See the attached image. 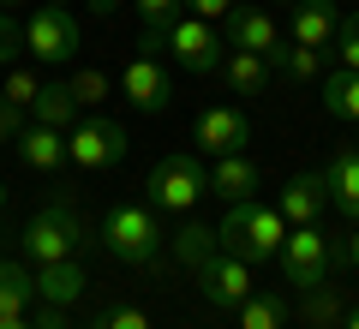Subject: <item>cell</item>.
<instances>
[{
	"label": "cell",
	"instance_id": "7bdbcfd3",
	"mask_svg": "<svg viewBox=\"0 0 359 329\" xmlns=\"http://www.w3.org/2000/svg\"><path fill=\"white\" fill-rule=\"evenodd\" d=\"M60 6H66V0H60Z\"/></svg>",
	"mask_w": 359,
	"mask_h": 329
},
{
	"label": "cell",
	"instance_id": "4316f807",
	"mask_svg": "<svg viewBox=\"0 0 359 329\" xmlns=\"http://www.w3.org/2000/svg\"><path fill=\"white\" fill-rule=\"evenodd\" d=\"M84 329H150V311L132 305V300H102L96 311H90Z\"/></svg>",
	"mask_w": 359,
	"mask_h": 329
},
{
	"label": "cell",
	"instance_id": "7a4b0ae2",
	"mask_svg": "<svg viewBox=\"0 0 359 329\" xmlns=\"http://www.w3.org/2000/svg\"><path fill=\"white\" fill-rule=\"evenodd\" d=\"M96 240H102V252L114 257V264L150 269L156 257H162V246H168V228H162V210H150V203H114V210L102 215Z\"/></svg>",
	"mask_w": 359,
	"mask_h": 329
},
{
	"label": "cell",
	"instance_id": "e575fe53",
	"mask_svg": "<svg viewBox=\"0 0 359 329\" xmlns=\"http://www.w3.org/2000/svg\"><path fill=\"white\" fill-rule=\"evenodd\" d=\"M36 329H72L66 323V305H42L36 300Z\"/></svg>",
	"mask_w": 359,
	"mask_h": 329
},
{
	"label": "cell",
	"instance_id": "5b68a950",
	"mask_svg": "<svg viewBox=\"0 0 359 329\" xmlns=\"http://www.w3.org/2000/svg\"><path fill=\"white\" fill-rule=\"evenodd\" d=\"M66 162L84 168V174H108V168L126 162V126L108 114H84L66 132Z\"/></svg>",
	"mask_w": 359,
	"mask_h": 329
},
{
	"label": "cell",
	"instance_id": "8d00e7d4",
	"mask_svg": "<svg viewBox=\"0 0 359 329\" xmlns=\"http://www.w3.org/2000/svg\"><path fill=\"white\" fill-rule=\"evenodd\" d=\"M0 329H36V317H30V311L25 317H0Z\"/></svg>",
	"mask_w": 359,
	"mask_h": 329
},
{
	"label": "cell",
	"instance_id": "ba28073f",
	"mask_svg": "<svg viewBox=\"0 0 359 329\" xmlns=\"http://www.w3.org/2000/svg\"><path fill=\"white\" fill-rule=\"evenodd\" d=\"M282 276H287V288H318L323 276L335 269V257H330V234H318V222L311 228H287V240H282Z\"/></svg>",
	"mask_w": 359,
	"mask_h": 329
},
{
	"label": "cell",
	"instance_id": "9c48e42d",
	"mask_svg": "<svg viewBox=\"0 0 359 329\" xmlns=\"http://www.w3.org/2000/svg\"><path fill=\"white\" fill-rule=\"evenodd\" d=\"M120 90H126V102L138 108V114H168V102H174V72L162 66V54H132L126 72H120Z\"/></svg>",
	"mask_w": 359,
	"mask_h": 329
},
{
	"label": "cell",
	"instance_id": "cb8c5ba5",
	"mask_svg": "<svg viewBox=\"0 0 359 329\" xmlns=\"http://www.w3.org/2000/svg\"><path fill=\"white\" fill-rule=\"evenodd\" d=\"M233 317H240V329H282V323H287V300H282L276 288H252Z\"/></svg>",
	"mask_w": 359,
	"mask_h": 329
},
{
	"label": "cell",
	"instance_id": "4fadbf2b",
	"mask_svg": "<svg viewBox=\"0 0 359 329\" xmlns=\"http://www.w3.org/2000/svg\"><path fill=\"white\" fill-rule=\"evenodd\" d=\"M323 192H330V210H341L347 222H359V144H335L330 150Z\"/></svg>",
	"mask_w": 359,
	"mask_h": 329
},
{
	"label": "cell",
	"instance_id": "44dd1931",
	"mask_svg": "<svg viewBox=\"0 0 359 329\" xmlns=\"http://www.w3.org/2000/svg\"><path fill=\"white\" fill-rule=\"evenodd\" d=\"M30 108H36V126H54V132H72L84 120V108H78V96L66 84H42Z\"/></svg>",
	"mask_w": 359,
	"mask_h": 329
},
{
	"label": "cell",
	"instance_id": "ac0fdd59",
	"mask_svg": "<svg viewBox=\"0 0 359 329\" xmlns=\"http://www.w3.org/2000/svg\"><path fill=\"white\" fill-rule=\"evenodd\" d=\"M335 30H341V13H335L330 0H299L294 6V42L299 48H330Z\"/></svg>",
	"mask_w": 359,
	"mask_h": 329
},
{
	"label": "cell",
	"instance_id": "4dcf8cb0",
	"mask_svg": "<svg viewBox=\"0 0 359 329\" xmlns=\"http://www.w3.org/2000/svg\"><path fill=\"white\" fill-rule=\"evenodd\" d=\"M36 72H25V66H18V72H6V84H0V96L6 102H18V108H30V102H36Z\"/></svg>",
	"mask_w": 359,
	"mask_h": 329
},
{
	"label": "cell",
	"instance_id": "74e56055",
	"mask_svg": "<svg viewBox=\"0 0 359 329\" xmlns=\"http://www.w3.org/2000/svg\"><path fill=\"white\" fill-rule=\"evenodd\" d=\"M114 6H120V0H90V13H96V18H108Z\"/></svg>",
	"mask_w": 359,
	"mask_h": 329
},
{
	"label": "cell",
	"instance_id": "d4e9b609",
	"mask_svg": "<svg viewBox=\"0 0 359 329\" xmlns=\"http://www.w3.org/2000/svg\"><path fill=\"white\" fill-rule=\"evenodd\" d=\"M306 329H341V317H347V300H341V288H330V281H318V288H306Z\"/></svg>",
	"mask_w": 359,
	"mask_h": 329
},
{
	"label": "cell",
	"instance_id": "b9f144b4",
	"mask_svg": "<svg viewBox=\"0 0 359 329\" xmlns=\"http://www.w3.org/2000/svg\"><path fill=\"white\" fill-rule=\"evenodd\" d=\"M282 6H299V0H282Z\"/></svg>",
	"mask_w": 359,
	"mask_h": 329
},
{
	"label": "cell",
	"instance_id": "d590c367",
	"mask_svg": "<svg viewBox=\"0 0 359 329\" xmlns=\"http://www.w3.org/2000/svg\"><path fill=\"white\" fill-rule=\"evenodd\" d=\"M347 269L359 276V222H353V234H347Z\"/></svg>",
	"mask_w": 359,
	"mask_h": 329
},
{
	"label": "cell",
	"instance_id": "836d02e7",
	"mask_svg": "<svg viewBox=\"0 0 359 329\" xmlns=\"http://www.w3.org/2000/svg\"><path fill=\"white\" fill-rule=\"evenodd\" d=\"M186 13H198V18H210V25L222 30V18L233 13V0H186Z\"/></svg>",
	"mask_w": 359,
	"mask_h": 329
},
{
	"label": "cell",
	"instance_id": "9a60e30c",
	"mask_svg": "<svg viewBox=\"0 0 359 329\" xmlns=\"http://www.w3.org/2000/svg\"><path fill=\"white\" fill-rule=\"evenodd\" d=\"M84 257H60V264H36V300L42 305H72L84 293Z\"/></svg>",
	"mask_w": 359,
	"mask_h": 329
},
{
	"label": "cell",
	"instance_id": "7402d4cb",
	"mask_svg": "<svg viewBox=\"0 0 359 329\" xmlns=\"http://www.w3.org/2000/svg\"><path fill=\"white\" fill-rule=\"evenodd\" d=\"M323 114H330V120H347V126L359 120V72H347V66L323 72Z\"/></svg>",
	"mask_w": 359,
	"mask_h": 329
},
{
	"label": "cell",
	"instance_id": "d6986e66",
	"mask_svg": "<svg viewBox=\"0 0 359 329\" xmlns=\"http://www.w3.org/2000/svg\"><path fill=\"white\" fill-rule=\"evenodd\" d=\"M210 192H216L222 203H233V198H257V162L252 156H216V168H210Z\"/></svg>",
	"mask_w": 359,
	"mask_h": 329
},
{
	"label": "cell",
	"instance_id": "1f68e13d",
	"mask_svg": "<svg viewBox=\"0 0 359 329\" xmlns=\"http://www.w3.org/2000/svg\"><path fill=\"white\" fill-rule=\"evenodd\" d=\"M18 42H25V25H18L13 13H0V66H13V54H18Z\"/></svg>",
	"mask_w": 359,
	"mask_h": 329
},
{
	"label": "cell",
	"instance_id": "6da1fadb",
	"mask_svg": "<svg viewBox=\"0 0 359 329\" xmlns=\"http://www.w3.org/2000/svg\"><path fill=\"white\" fill-rule=\"evenodd\" d=\"M222 252L245 257V264H276L282 257V240H287V222L276 203H257V198H233L228 215H222V228H216Z\"/></svg>",
	"mask_w": 359,
	"mask_h": 329
},
{
	"label": "cell",
	"instance_id": "30bf717a",
	"mask_svg": "<svg viewBox=\"0 0 359 329\" xmlns=\"http://www.w3.org/2000/svg\"><path fill=\"white\" fill-rule=\"evenodd\" d=\"M192 281H198V293H204V305H216V311H240L245 293L257 288V281H252V264L233 257V252H216Z\"/></svg>",
	"mask_w": 359,
	"mask_h": 329
},
{
	"label": "cell",
	"instance_id": "8992f818",
	"mask_svg": "<svg viewBox=\"0 0 359 329\" xmlns=\"http://www.w3.org/2000/svg\"><path fill=\"white\" fill-rule=\"evenodd\" d=\"M78 42H84L78 13H72V6H60V0H42L36 18L25 25V48L36 54V60H48V66H66L78 54Z\"/></svg>",
	"mask_w": 359,
	"mask_h": 329
},
{
	"label": "cell",
	"instance_id": "603a6c76",
	"mask_svg": "<svg viewBox=\"0 0 359 329\" xmlns=\"http://www.w3.org/2000/svg\"><path fill=\"white\" fill-rule=\"evenodd\" d=\"M36 305V269L0 264V317H25Z\"/></svg>",
	"mask_w": 359,
	"mask_h": 329
},
{
	"label": "cell",
	"instance_id": "5bb4252c",
	"mask_svg": "<svg viewBox=\"0 0 359 329\" xmlns=\"http://www.w3.org/2000/svg\"><path fill=\"white\" fill-rule=\"evenodd\" d=\"M323 203H330V192H323V174H294L282 186V198H276V210H282L287 228H311L323 215Z\"/></svg>",
	"mask_w": 359,
	"mask_h": 329
},
{
	"label": "cell",
	"instance_id": "f546056e",
	"mask_svg": "<svg viewBox=\"0 0 359 329\" xmlns=\"http://www.w3.org/2000/svg\"><path fill=\"white\" fill-rule=\"evenodd\" d=\"M335 54H341V66L347 72H359V13H347L341 18V30H335V42H330Z\"/></svg>",
	"mask_w": 359,
	"mask_h": 329
},
{
	"label": "cell",
	"instance_id": "e0dca14e",
	"mask_svg": "<svg viewBox=\"0 0 359 329\" xmlns=\"http://www.w3.org/2000/svg\"><path fill=\"white\" fill-rule=\"evenodd\" d=\"M18 162H25L30 174H54V168H66V132L25 126V132H18Z\"/></svg>",
	"mask_w": 359,
	"mask_h": 329
},
{
	"label": "cell",
	"instance_id": "3957f363",
	"mask_svg": "<svg viewBox=\"0 0 359 329\" xmlns=\"http://www.w3.org/2000/svg\"><path fill=\"white\" fill-rule=\"evenodd\" d=\"M144 192H150V210H162V215H174V222H186V215L204 203V192H210L204 156H198V150L162 156V162L150 168V180H144Z\"/></svg>",
	"mask_w": 359,
	"mask_h": 329
},
{
	"label": "cell",
	"instance_id": "7c38bea8",
	"mask_svg": "<svg viewBox=\"0 0 359 329\" xmlns=\"http://www.w3.org/2000/svg\"><path fill=\"white\" fill-rule=\"evenodd\" d=\"M222 42L228 48H245V54H276V42H282V30H276V13H264V6H245V0H233V13L222 18Z\"/></svg>",
	"mask_w": 359,
	"mask_h": 329
},
{
	"label": "cell",
	"instance_id": "ffe728a7",
	"mask_svg": "<svg viewBox=\"0 0 359 329\" xmlns=\"http://www.w3.org/2000/svg\"><path fill=\"white\" fill-rule=\"evenodd\" d=\"M168 246H174V257H180V269H204L210 257L222 252V240H216V228H204V222H192V215H186V222H180L174 234H168Z\"/></svg>",
	"mask_w": 359,
	"mask_h": 329
},
{
	"label": "cell",
	"instance_id": "52a82bcc",
	"mask_svg": "<svg viewBox=\"0 0 359 329\" xmlns=\"http://www.w3.org/2000/svg\"><path fill=\"white\" fill-rule=\"evenodd\" d=\"M162 48L174 54L186 72H216L222 66V30L210 25V18H198V13H180L174 25L162 30Z\"/></svg>",
	"mask_w": 359,
	"mask_h": 329
},
{
	"label": "cell",
	"instance_id": "d6a6232c",
	"mask_svg": "<svg viewBox=\"0 0 359 329\" xmlns=\"http://www.w3.org/2000/svg\"><path fill=\"white\" fill-rule=\"evenodd\" d=\"M18 132H25V108L0 96V144H6V138H18Z\"/></svg>",
	"mask_w": 359,
	"mask_h": 329
},
{
	"label": "cell",
	"instance_id": "60d3db41",
	"mask_svg": "<svg viewBox=\"0 0 359 329\" xmlns=\"http://www.w3.org/2000/svg\"><path fill=\"white\" fill-rule=\"evenodd\" d=\"M0 210H6V186H0Z\"/></svg>",
	"mask_w": 359,
	"mask_h": 329
},
{
	"label": "cell",
	"instance_id": "83f0119b",
	"mask_svg": "<svg viewBox=\"0 0 359 329\" xmlns=\"http://www.w3.org/2000/svg\"><path fill=\"white\" fill-rule=\"evenodd\" d=\"M66 90L78 96V108H102V102H108V72H102V66H78Z\"/></svg>",
	"mask_w": 359,
	"mask_h": 329
},
{
	"label": "cell",
	"instance_id": "484cf974",
	"mask_svg": "<svg viewBox=\"0 0 359 329\" xmlns=\"http://www.w3.org/2000/svg\"><path fill=\"white\" fill-rule=\"evenodd\" d=\"M269 66H276L282 78H294V84H311V78L323 72V48H299V42H276Z\"/></svg>",
	"mask_w": 359,
	"mask_h": 329
},
{
	"label": "cell",
	"instance_id": "ab89813d",
	"mask_svg": "<svg viewBox=\"0 0 359 329\" xmlns=\"http://www.w3.org/2000/svg\"><path fill=\"white\" fill-rule=\"evenodd\" d=\"M6 6H25V0H0V13H6Z\"/></svg>",
	"mask_w": 359,
	"mask_h": 329
},
{
	"label": "cell",
	"instance_id": "2e32d148",
	"mask_svg": "<svg viewBox=\"0 0 359 329\" xmlns=\"http://www.w3.org/2000/svg\"><path fill=\"white\" fill-rule=\"evenodd\" d=\"M216 72L228 78V90H240V96H264V90L276 84V66H269L264 54H245V48H228Z\"/></svg>",
	"mask_w": 359,
	"mask_h": 329
},
{
	"label": "cell",
	"instance_id": "f1b7e54d",
	"mask_svg": "<svg viewBox=\"0 0 359 329\" xmlns=\"http://www.w3.org/2000/svg\"><path fill=\"white\" fill-rule=\"evenodd\" d=\"M132 6H138V18H144V36H162V30L186 13V0H132Z\"/></svg>",
	"mask_w": 359,
	"mask_h": 329
},
{
	"label": "cell",
	"instance_id": "f35d334b",
	"mask_svg": "<svg viewBox=\"0 0 359 329\" xmlns=\"http://www.w3.org/2000/svg\"><path fill=\"white\" fill-rule=\"evenodd\" d=\"M341 329H359V305H347V317H341Z\"/></svg>",
	"mask_w": 359,
	"mask_h": 329
},
{
	"label": "cell",
	"instance_id": "277c9868",
	"mask_svg": "<svg viewBox=\"0 0 359 329\" xmlns=\"http://www.w3.org/2000/svg\"><path fill=\"white\" fill-rule=\"evenodd\" d=\"M18 246H25L30 264H60V257H78V252H84V215H78V203H72V198L42 203V210L25 222Z\"/></svg>",
	"mask_w": 359,
	"mask_h": 329
},
{
	"label": "cell",
	"instance_id": "8fae6325",
	"mask_svg": "<svg viewBox=\"0 0 359 329\" xmlns=\"http://www.w3.org/2000/svg\"><path fill=\"white\" fill-rule=\"evenodd\" d=\"M192 144H198V156H240L245 144H252V120H245L240 108H228V102H216V108L198 114Z\"/></svg>",
	"mask_w": 359,
	"mask_h": 329
}]
</instances>
